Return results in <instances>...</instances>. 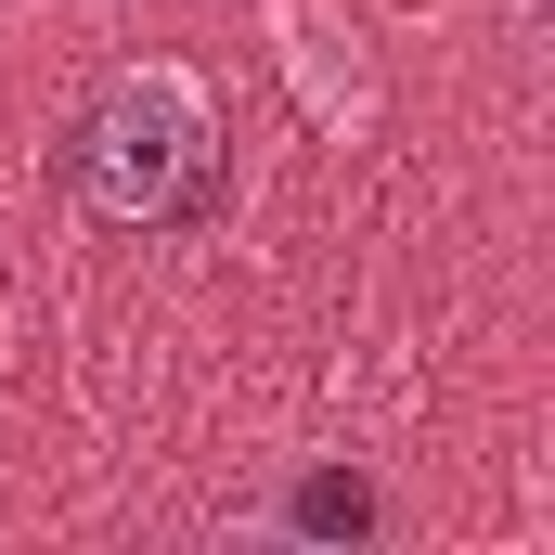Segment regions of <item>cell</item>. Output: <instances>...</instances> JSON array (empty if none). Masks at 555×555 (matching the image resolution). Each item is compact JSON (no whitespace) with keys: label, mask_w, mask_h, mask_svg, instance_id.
Returning <instances> with one entry per match:
<instances>
[{"label":"cell","mask_w":555,"mask_h":555,"mask_svg":"<svg viewBox=\"0 0 555 555\" xmlns=\"http://www.w3.org/2000/svg\"><path fill=\"white\" fill-rule=\"evenodd\" d=\"M207 181H220V117H207V91H194L181 65L104 78V104L78 117V207L117 220V233H168V220L207 207Z\"/></svg>","instance_id":"1"},{"label":"cell","mask_w":555,"mask_h":555,"mask_svg":"<svg viewBox=\"0 0 555 555\" xmlns=\"http://www.w3.org/2000/svg\"><path fill=\"white\" fill-rule=\"evenodd\" d=\"M284 530H297V543H362V530H375V491H362L349 465H323V478L284 491Z\"/></svg>","instance_id":"2"}]
</instances>
